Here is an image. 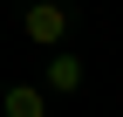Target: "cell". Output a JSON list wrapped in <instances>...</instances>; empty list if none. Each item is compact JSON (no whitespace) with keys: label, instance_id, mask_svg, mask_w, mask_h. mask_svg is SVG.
Segmentation results:
<instances>
[{"label":"cell","instance_id":"3957f363","mask_svg":"<svg viewBox=\"0 0 123 117\" xmlns=\"http://www.w3.org/2000/svg\"><path fill=\"white\" fill-rule=\"evenodd\" d=\"M0 117H48V90L41 83H14L0 96Z\"/></svg>","mask_w":123,"mask_h":117},{"label":"cell","instance_id":"7a4b0ae2","mask_svg":"<svg viewBox=\"0 0 123 117\" xmlns=\"http://www.w3.org/2000/svg\"><path fill=\"white\" fill-rule=\"evenodd\" d=\"M82 83H89V62H82L75 48H62V55H48V76H41V90H48V96H75Z\"/></svg>","mask_w":123,"mask_h":117},{"label":"cell","instance_id":"6da1fadb","mask_svg":"<svg viewBox=\"0 0 123 117\" xmlns=\"http://www.w3.org/2000/svg\"><path fill=\"white\" fill-rule=\"evenodd\" d=\"M21 41L62 55V41H68V7H62V0H27L21 7Z\"/></svg>","mask_w":123,"mask_h":117}]
</instances>
